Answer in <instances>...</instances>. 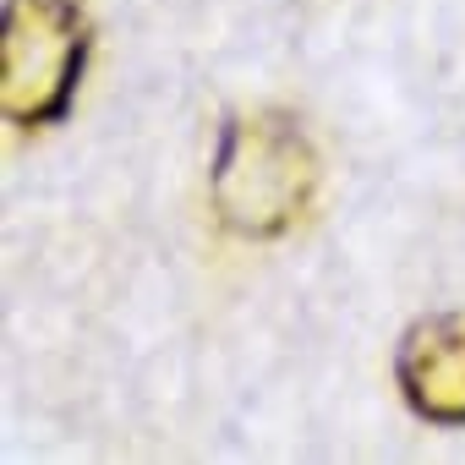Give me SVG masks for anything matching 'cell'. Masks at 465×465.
<instances>
[{
    "label": "cell",
    "mask_w": 465,
    "mask_h": 465,
    "mask_svg": "<svg viewBox=\"0 0 465 465\" xmlns=\"http://www.w3.org/2000/svg\"><path fill=\"white\" fill-rule=\"evenodd\" d=\"M312 153L291 121H230L213 164V203L242 236H280L312 197Z\"/></svg>",
    "instance_id": "6da1fadb"
},
{
    "label": "cell",
    "mask_w": 465,
    "mask_h": 465,
    "mask_svg": "<svg viewBox=\"0 0 465 465\" xmlns=\"http://www.w3.org/2000/svg\"><path fill=\"white\" fill-rule=\"evenodd\" d=\"M88 61V23L72 0H12L6 6V115L50 126L72 110Z\"/></svg>",
    "instance_id": "7a4b0ae2"
},
{
    "label": "cell",
    "mask_w": 465,
    "mask_h": 465,
    "mask_svg": "<svg viewBox=\"0 0 465 465\" xmlns=\"http://www.w3.org/2000/svg\"><path fill=\"white\" fill-rule=\"evenodd\" d=\"M400 383L416 416L465 427V318H427L400 345Z\"/></svg>",
    "instance_id": "3957f363"
}]
</instances>
